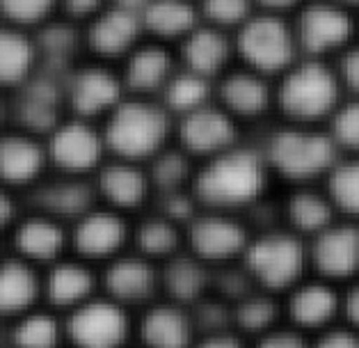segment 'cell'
<instances>
[{"mask_svg":"<svg viewBox=\"0 0 359 348\" xmlns=\"http://www.w3.org/2000/svg\"><path fill=\"white\" fill-rule=\"evenodd\" d=\"M268 170L264 152L233 145L206 159V165L192 181V195L217 211L248 206L264 193Z\"/></svg>","mask_w":359,"mask_h":348,"instance_id":"1","label":"cell"},{"mask_svg":"<svg viewBox=\"0 0 359 348\" xmlns=\"http://www.w3.org/2000/svg\"><path fill=\"white\" fill-rule=\"evenodd\" d=\"M103 138L108 152L126 161H151L168 147L172 133V115L158 99L124 97L115 110L103 117Z\"/></svg>","mask_w":359,"mask_h":348,"instance_id":"2","label":"cell"},{"mask_svg":"<svg viewBox=\"0 0 359 348\" xmlns=\"http://www.w3.org/2000/svg\"><path fill=\"white\" fill-rule=\"evenodd\" d=\"M344 85L339 81L337 69L323 58L302 55L279 78L275 90V101L279 110L293 124H313V121L330 119L337 110Z\"/></svg>","mask_w":359,"mask_h":348,"instance_id":"3","label":"cell"},{"mask_svg":"<svg viewBox=\"0 0 359 348\" xmlns=\"http://www.w3.org/2000/svg\"><path fill=\"white\" fill-rule=\"evenodd\" d=\"M264 156L270 170L279 172L286 179L309 181L334 168L341 159L330 130L311 128L309 124H293L275 130L264 145Z\"/></svg>","mask_w":359,"mask_h":348,"instance_id":"4","label":"cell"},{"mask_svg":"<svg viewBox=\"0 0 359 348\" xmlns=\"http://www.w3.org/2000/svg\"><path fill=\"white\" fill-rule=\"evenodd\" d=\"M233 48L245 67L266 76H282L300 60L293 23L284 14L257 10L233 32Z\"/></svg>","mask_w":359,"mask_h":348,"instance_id":"5","label":"cell"},{"mask_svg":"<svg viewBox=\"0 0 359 348\" xmlns=\"http://www.w3.org/2000/svg\"><path fill=\"white\" fill-rule=\"evenodd\" d=\"M355 19L350 7L339 0H306L295 10V39L300 55L323 58L341 53L353 44Z\"/></svg>","mask_w":359,"mask_h":348,"instance_id":"6","label":"cell"},{"mask_svg":"<svg viewBox=\"0 0 359 348\" xmlns=\"http://www.w3.org/2000/svg\"><path fill=\"white\" fill-rule=\"evenodd\" d=\"M48 161H53L69 177L92 172L103 165L108 152L103 128H96L92 119L76 117L60 119L46 138Z\"/></svg>","mask_w":359,"mask_h":348,"instance_id":"7","label":"cell"},{"mask_svg":"<svg viewBox=\"0 0 359 348\" xmlns=\"http://www.w3.org/2000/svg\"><path fill=\"white\" fill-rule=\"evenodd\" d=\"M304 246L293 234L273 232L254 241L245 252L248 273L268 286V289H286L304 268Z\"/></svg>","mask_w":359,"mask_h":348,"instance_id":"8","label":"cell"},{"mask_svg":"<svg viewBox=\"0 0 359 348\" xmlns=\"http://www.w3.org/2000/svg\"><path fill=\"white\" fill-rule=\"evenodd\" d=\"M62 97L76 117H106L126 97L121 74L103 65H85L69 72L62 85Z\"/></svg>","mask_w":359,"mask_h":348,"instance_id":"9","label":"cell"},{"mask_svg":"<svg viewBox=\"0 0 359 348\" xmlns=\"http://www.w3.org/2000/svg\"><path fill=\"white\" fill-rule=\"evenodd\" d=\"M177 140L190 156H211L220 154L236 142V117L226 112L217 101H208L206 106L190 110L177 119Z\"/></svg>","mask_w":359,"mask_h":348,"instance_id":"10","label":"cell"},{"mask_svg":"<svg viewBox=\"0 0 359 348\" xmlns=\"http://www.w3.org/2000/svg\"><path fill=\"white\" fill-rule=\"evenodd\" d=\"M144 25L137 10L108 3L85 23V44L99 58H126L142 44Z\"/></svg>","mask_w":359,"mask_h":348,"instance_id":"11","label":"cell"},{"mask_svg":"<svg viewBox=\"0 0 359 348\" xmlns=\"http://www.w3.org/2000/svg\"><path fill=\"white\" fill-rule=\"evenodd\" d=\"M128 321L117 304L87 302L67 321V333L78 348H117L126 339Z\"/></svg>","mask_w":359,"mask_h":348,"instance_id":"12","label":"cell"},{"mask_svg":"<svg viewBox=\"0 0 359 348\" xmlns=\"http://www.w3.org/2000/svg\"><path fill=\"white\" fill-rule=\"evenodd\" d=\"M275 101L270 76L254 72L250 67L226 69L217 83V103L236 119H254Z\"/></svg>","mask_w":359,"mask_h":348,"instance_id":"13","label":"cell"},{"mask_svg":"<svg viewBox=\"0 0 359 348\" xmlns=\"http://www.w3.org/2000/svg\"><path fill=\"white\" fill-rule=\"evenodd\" d=\"M233 39L229 32L201 21L195 30L179 41V65L183 69L201 74L206 78H220L229 69V60L233 53Z\"/></svg>","mask_w":359,"mask_h":348,"instance_id":"14","label":"cell"},{"mask_svg":"<svg viewBox=\"0 0 359 348\" xmlns=\"http://www.w3.org/2000/svg\"><path fill=\"white\" fill-rule=\"evenodd\" d=\"M179 58H174L163 41H142L140 46L124 58V85L130 94L142 97H158L163 87L179 69Z\"/></svg>","mask_w":359,"mask_h":348,"instance_id":"15","label":"cell"},{"mask_svg":"<svg viewBox=\"0 0 359 348\" xmlns=\"http://www.w3.org/2000/svg\"><path fill=\"white\" fill-rule=\"evenodd\" d=\"M311 259L320 275L334 280L353 277L359 271V227L332 222L313 239Z\"/></svg>","mask_w":359,"mask_h":348,"instance_id":"16","label":"cell"},{"mask_svg":"<svg viewBox=\"0 0 359 348\" xmlns=\"http://www.w3.org/2000/svg\"><path fill=\"white\" fill-rule=\"evenodd\" d=\"M48 161L46 142L34 135V130L7 133L0 142V174L12 186L30 184L41 174Z\"/></svg>","mask_w":359,"mask_h":348,"instance_id":"17","label":"cell"},{"mask_svg":"<svg viewBox=\"0 0 359 348\" xmlns=\"http://www.w3.org/2000/svg\"><path fill=\"white\" fill-rule=\"evenodd\" d=\"M144 32L156 41H181L190 34L201 19L199 5L192 0H149L140 10Z\"/></svg>","mask_w":359,"mask_h":348,"instance_id":"18","label":"cell"},{"mask_svg":"<svg viewBox=\"0 0 359 348\" xmlns=\"http://www.w3.org/2000/svg\"><path fill=\"white\" fill-rule=\"evenodd\" d=\"M248 234L238 222L224 215L195 218L190 225V246L204 259H226L245 248Z\"/></svg>","mask_w":359,"mask_h":348,"instance_id":"19","label":"cell"},{"mask_svg":"<svg viewBox=\"0 0 359 348\" xmlns=\"http://www.w3.org/2000/svg\"><path fill=\"white\" fill-rule=\"evenodd\" d=\"M124 239L126 225L112 211H87L74 229V248L83 257H108Z\"/></svg>","mask_w":359,"mask_h":348,"instance_id":"20","label":"cell"},{"mask_svg":"<svg viewBox=\"0 0 359 348\" xmlns=\"http://www.w3.org/2000/svg\"><path fill=\"white\" fill-rule=\"evenodd\" d=\"M101 195L117 208H135L142 204L149 190V179L135 161L117 159L103 163L96 179Z\"/></svg>","mask_w":359,"mask_h":348,"instance_id":"21","label":"cell"},{"mask_svg":"<svg viewBox=\"0 0 359 348\" xmlns=\"http://www.w3.org/2000/svg\"><path fill=\"white\" fill-rule=\"evenodd\" d=\"M39 41H34L25 28L7 25L0 39V76L7 85H25L32 81L39 58Z\"/></svg>","mask_w":359,"mask_h":348,"instance_id":"22","label":"cell"},{"mask_svg":"<svg viewBox=\"0 0 359 348\" xmlns=\"http://www.w3.org/2000/svg\"><path fill=\"white\" fill-rule=\"evenodd\" d=\"M158 101L170 110L174 119H179L186 112L197 110L206 106L208 101H213V81L179 65V69L158 94Z\"/></svg>","mask_w":359,"mask_h":348,"instance_id":"23","label":"cell"},{"mask_svg":"<svg viewBox=\"0 0 359 348\" xmlns=\"http://www.w3.org/2000/svg\"><path fill=\"white\" fill-rule=\"evenodd\" d=\"M156 275L142 259H119L106 271V289L115 300L142 302L154 293Z\"/></svg>","mask_w":359,"mask_h":348,"instance_id":"24","label":"cell"},{"mask_svg":"<svg viewBox=\"0 0 359 348\" xmlns=\"http://www.w3.org/2000/svg\"><path fill=\"white\" fill-rule=\"evenodd\" d=\"M140 335L149 348H188L192 323L177 307H156L144 316Z\"/></svg>","mask_w":359,"mask_h":348,"instance_id":"25","label":"cell"},{"mask_svg":"<svg viewBox=\"0 0 359 348\" xmlns=\"http://www.w3.org/2000/svg\"><path fill=\"white\" fill-rule=\"evenodd\" d=\"M337 293L327 284L300 286L288 302V314L302 328H323L337 314Z\"/></svg>","mask_w":359,"mask_h":348,"instance_id":"26","label":"cell"},{"mask_svg":"<svg viewBox=\"0 0 359 348\" xmlns=\"http://www.w3.org/2000/svg\"><path fill=\"white\" fill-rule=\"evenodd\" d=\"M14 246L19 255L48 261L57 257L65 246V232L50 218H30L21 222L14 232Z\"/></svg>","mask_w":359,"mask_h":348,"instance_id":"27","label":"cell"},{"mask_svg":"<svg viewBox=\"0 0 359 348\" xmlns=\"http://www.w3.org/2000/svg\"><path fill=\"white\" fill-rule=\"evenodd\" d=\"M37 206L55 218H83L92 206V190L83 181L65 179L43 186L37 193Z\"/></svg>","mask_w":359,"mask_h":348,"instance_id":"28","label":"cell"},{"mask_svg":"<svg viewBox=\"0 0 359 348\" xmlns=\"http://www.w3.org/2000/svg\"><path fill=\"white\" fill-rule=\"evenodd\" d=\"M334 204L330 195L316 193V190H297L288 199V220L297 232L313 234L330 227L334 222Z\"/></svg>","mask_w":359,"mask_h":348,"instance_id":"29","label":"cell"},{"mask_svg":"<svg viewBox=\"0 0 359 348\" xmlns=\"http://www.w3.org/2000/svg\"><path fill=\"white\" fill-rule=\"evenodd\" d=\"M37 298V277L21 261H7L0 271V309L5 314L28 309Z\"/></svg>","mask_w":359,"mask_h":348,"instance_id":"30","label":"cell"},{"mask_svg":"<svg viewBox=\"0 0 359 348\" xmlns=\"http://www.w3.org/2000/svg\"><path fill=\"white\" fill-rule=\"evenodd\" d=\"M327 195L339 211L359 215V154L339 159L327 172Z\"/></svg>","mask_w":359,"mask_h":348,"instance_id":"31","label":"cell"},{"mask_svg":"<svg viewBox=\"0 0 359 348\" xmlns=\"http://www.w3.org/2000/svg\"><path fill=\"white\" fill-rule=\"evenodd\" d=\"M92 291V275L87 268L78 264H60L48 275L46 295L57 307L76 304Z\"/></svg>","mask_w":359,"mask_h":348,"instance_id":"32","label":"cell"},{"mask_svg":"<svg viewBox=\"0 0 359 348\" xmlns=\"http://www.w3.org/2000/svg\"><path fill=\"white\" fill-rule=\"evenodd\" d=\"M206 282H208L206 271L190 257H174L163 271L165 289L179 302H192L204 291Z\"/></svg>","mask_w":359,"mask_h":348,"instance_id":"33","label":"cell"},{"mask_svg":"<svg viewBox=\"0 0 359 348\" xmlns=\"http://www.w3.org/2000/svg\"><path fill=\"white\" fill-rule=\"evenodd\" d=\"M190 177V154L183 149H170L165 147L151 159V172L149 179L151 184L161 190V193H172V190H181Z\"/></svg>","mask_w":359,"mask_h":348,"instance_id":"34","label":"cell"},{"mask_svg":"<svg viewBox=\"0 0 359 348\" xmlns=\"http://www.w3.org/2000/svg\"><path fill=\"white\" fill-rule=\"evenodd\" d=\"M257 10L254 0H199L201 19L226 32H236Z\"/></svg>","mask_w":359,"mask_h":348,"instance_id":"35","label":"cell"},{"mask_svg":"<svg viewBox=\"0 0 359 348\" xmlns=\"http://www.w3.org/2000/svg\"><path fill=\"white\" fill-rule=\"evenodd\" d=\"M330 135L341 152L359 154V97L341 101L337 110L330 115Z\"/></svg>","mask_w":359,"mask_h":348,"instance_id":"36","label":"cell"},{"mask_svg":"<svg viewBox=\"0 0 359 348\" xmlns=\"http://www.w3.org/2000/svg\"><path fill=\"white\" fill-rule=\"evenodd\" d=\"M137 248L149 257H165L172 255L179 246V234L174 227V220L170 218H154L147 220L144 225H140L137 229Z\"/></svg>","mask_w":359,"mask_h":348,"instance_id":"37","label":"cell"},{"mask_svg":"<svg viewBox=\"0 0 359 348\" xmlns=\"http://www.w3.org/2000/svg\"><path fill=\"white\" fill-rule=\"evenodd\" d=\"M57 7L60 0H0V10L7 19V25L25 30L43 25Z\"/></svg>","mask_w":359,"mask_h":348,"instance_id":"38","label":"cell"},{"mask_svg":"<svg viewBox=\"0 0 359 348\" xmlns=\"http://www.w3.org/2000/svg\"><path fill=\"white\" fill-rule=\"evenodd\" d=\"M60 330L50 316H28L14 328L12 342L16 348H55Z\"/></svg>","mask_w":359,"mask_h":348,"instance_id":"39","label":"cell"},{"mask_svg":"<svg viewBox=\"0 0 359 348\" xmlns=\"http://www.w3.org/2000/svg\"><path fill=\"white\" fill-rule=\"evenodd\" d=\"M277 307L268 298H243L241 304L233 312L236 323L250 333L266 330L275 321Z\"/></svg>","mask_w":359,"mask_h":348,"instance_id":"40","label":"cell"},{"mask_svg":"<svg viewBox=\"0 0 359 348\" xmlns=\"http://www.w3.org/2000/svg\"><path fill=\"white\" fill-rule=\"evenodd\" d=\"M334 69L344 90L359 97V44H350V46L341 51Z\"/></svg>","mask_w":359,"mask_h":348,"instance_id":"41","label":"cell"},{"mask_svg":"<svg viewBox=\"0 0 359 348\" xmlns=\"http://www.w3.org/2000/svg\"><path fill=\"white\" fill-rule=\"evenodd\" d=\"M161 211L170 220H190L195 213V204H192V197L183 195L181 190H172V193H163Z\"/></svg>","mask_w":359,"mask_h":348,"instance_id":"42","label":"cell"},{"mask_svg":"<svg viewBox=\"0 0 359 348\" xmlns=\"http://www.w3.org/2000/svg\"><path fill=\"white\" fill-rule=\"evenodd\" d=\"M226 321H229V312L220 302H204L195 312V326L201 330H208V333L222 330L226 326Z\"/></svg>","mask_w":359,"mask_h":348,"instance_id":"43","label":"cell"},{"mask_svg":"<svg viewBox=\"0 0 359 348\" xmlns=\"http://www.w3.org/2000/svg\"><path fill=\"white\" fill-rule=\"evenodd\" d=\"M110 0H60L62 12L74 21H92Z\"/></svg>","mask_w":359,"mask_h":348,"instance_id":"44","label":"cell"},{"mask_svg":"<svg viewBox=\"0 0 359 348\" xmlns=\"http://www.w3.org/2000/svg\"><path fill=\"white\" fill-rule=\"evenodd\" d=\"M313 348H359V335H355L353 330H330Z\"/></svg>","mask_w":359,"mask_h":348,"instance_id":"45","label":"cell"},{"mask_svg":"<svg viewBox=\"0 0 359 348\" xmlns=\"http://www.w3.org/2000/svg\"><path fill=\"white\" fill-rule=\"evenodd\" d=\"M220 289L229 295V298H245V293L250 291V280L245 273H238V271H229V273H222L220 280Z\"/></svg>","mask_w":359,"mask_h":348,"instance_id":"46","label":"cell"},{"mask_svg":"<svg viewBox=\"0 0 359 348\" xmlns=\"http://www.w3.org/2000/svg\"><path fill=\"white\" fill-rule=\"evenodd\" d=\"M257 348H306L304 339L293 333H275L266 337Z\"/></svg>","mask_w":359,"mask_h":348,"instance_id":"47","label":"cell"},{"mask_svg":"<svg viewBox=\"0 0 359 348\" xmlns=\"http://www.w3.org/2000/svg\"><path fill=\"white\" fill-rule=\"evenodd\" d=\"M259 10L264 12H275V14H284V12H291L297 10L300 5H304L306 0H254Z\"/></svg>","mask_w":359,"mask_h":348,"instance_id":"48","label":"cell"},{"mask_svg":"<svg viewBox=\"0 0 359 348\" xmlns=\"http://www.w3.org/2000/svg\"><path fill=\"white\" fill-rule=\"evenodd\" d=\"M344 312H346V319L359 330V284H355L353 289L346 293Z\"/></svg>","mask_w":359,"mask_h":348,"instance_id":"49","label":"cell"},{"mask_svg":"<svg viewBox=\"0 0 359 348\" xmlns=\"http://www.w3.org/2000/svg\"><path fill=\"white\" fill-rule=\"evenodd\" d=\"M197 348H243L241 342L231 335H222V333H215L208 339H204Z\"/></svg>","mask_w":359,"mask_h":348,"instance_id":"50","label":"cell"},{"mask_svg":"<svg viewBox=\"0 0 359 348\" xmlns=\"http://www.w3.org/2000/svg\"><path fill=\"white\" fill-rule=\"evenodd\" d=\"M110 3H115V5H124V7H130V10H142V7L149 3V0H110Z\"/></svg>","mask_w":359,"mask_h":348,"instance_id":"51","label":"cell"},{"mask_svg":"<svg viewBox=\"0 0 359 348\" xmlns=\"http://www.w3.org/2000/svg\"><path fill=\"white\" fill-rule=\"evenodd\" d=\"M339 3H344V5H353V7H359V0H339Z\"/></svg>","mask_w":359,"mask_h":348,"instance_id":"52","label":"cell"}]
</instances>
